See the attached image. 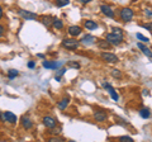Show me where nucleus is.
Wrapping results in <instances>:
<instances>
[{
  "label": "nucleus",
  "mask_w": 152,
  "mask_h": 142,
  "mask_svg": "<svg viewBox=\"0 0 152 142\" xmlns=\"http://www.w3.org/2000/svg\"><path fill=\"white\" fill-rule=\"evenodd\" d=\"M53 19L55 18H51V17H43L42 18V23L46 26V27H51L53 24Z\"/></svg>",
  "instance_id": "18"
},
{
  "label": "nucleus",
  "mask_w": 152,
  "mask_h": 142,
  "mask_svg": "<svg viewBox=\"0 0 152 142\" xmlns=\"http://www.w3.org/2000/svg\"><path fill=\"white\" fill-rule=\"evenodd\" d=\"M43 124L47 127V128H55L56 124H57V121L53 117L46 116V117L43 118Z\"/></svg>",
  "instance_id": "6"
},
{
  "label": "nucleus",
  "mask_w": 152,
  "mask_h": 142,
  "mask_svg": "<svg viewBox=\"0 0 152 142\" xmlns=\"http://www.w3.org/2000/svg\"><path fill=\"white\" fill-rule=\"evenodd\" d=\"M81 28H80L79 26H71L70 28H69V33H70V34L71 36H72V37H76V36H79L80 34V33H81Z\"/></svg>",
  "instance_id": "12"
},
{
  "label": "nucleus",
  "mask_w": 152,
  "mask_h": 142,
  "mask_svg": "<svg viewBox=\"0 0 152 142\" xmlns=\"http://www.w3.org/2000/svg\"><path fill=\"white\" fill-rule=\"evenodd\" d=\"M142 27L146 28V29H148L152 32V23H146V24H142Z\"/></svg>",
  "instance_id": "29"
},
{
  "label": "nucleus",
  "mask_w": 152,
  "mask_h": 142,
  "mask_svg": "<svg viewBox=\"0 0 152 142\" xmlns=\"http://www.w3.org/2000/svg\"><path fill=\"white\" fill-rule=\"evenodd\" d=\"M52 26H53V27L56 28V29H62L64 23L61 22L60 19H57V18H55V19H53V24H52Z\"/></svg>",
  "instance_id": "21"
},
{
  "label": "nucleus",
  "mask_w": 152,
  "mask_h": 142,
  "mask_svg": "<svg viewBox=\"0 0 152 142\" xmlns=\"http://www.w3.org/2000/svg\"><path fill=\"white\" fill-rule=\"evenodd\" d=\"M80 1H81L83 4H86V3H90V1H91V0H80Z\"/></svg>",
  "instance_id": "35"
},
{
  "label": "nucleus",
  "mask_w": 152,
  "mask_h": 142,
  "mask_svg": "<svg viewBox=\"0 0 152 142\" xmlns=\"http://www.w3.org/2000/svg\"><path fill=\"white\" fill-rule=\"evenodd\" d=\"M18 14L23 18V19H27V20H34L36 18H37V14H36V13H32V12L24 10V9H19V10H18Z\"/></svg>",
  "instance_id": "4"
},
{
  "label": "nucleus",
  "mask_w": 152,
  "mask_h": 142,
  "mask_svg": "<svg viewBox=\"0 0 152 142\" xmlns=\"http://www.w3.org/2000/svg\"><path fill=\"white\" fill-rule=\"evenodd\" d=\"M142 93H143V95H150V91L147 90V89H145V90L142 91Z\"/></svg>",
  "instance_id": "34"
},
{
  "label": "nucleus",
  "mask_w": 152,
  "mask_h": 142,
  "mask_svg": "<svg viewBox=\"0 0 152 142\" xmlns=\"http://www.w3.org/2000/svg\"><path fill=\"white\" fill-rule=\"evenodd\" d=\"M1 17H3V9L0 7V19H1Z\"/></svg>",
  "instance_id": "37"
},
{
  "label": "nucleus",
  "mask_w": 152,
  "mask_h": 142,
  "mask_svg": "<svg viewBox=\"0 0 152 142\" xmlns=\"http://www.w3.org/2000/svg\"><path fill=\"white\" fill-rule=\"evenodd\" d=\"M136 37H137V38H138L141 42H145V43H148V38H147V37H145L143 34H141V33H137V34H136Z\"/></svg>",
  "instance_id": "22"
},
{
  "label": "nucleus",
  "mask_w": 152,
  "mask_h": 142,
  "mask_svg": "<svg viewBox=\"0 0 152 142\" xmlns=\"http://www.w3.org/2000/svg\"><path fill=\"white\" fill-rule=\"evenodd\" d=\"M112 76H113V78L121 79V78H122V74H121L119 70H113V71H112Z\"/></svg>",
  "instance_id": "26"
},
{
  "label": "nucleus",
  "mask_w": 152,
  "mask_h": 142,
  "mask_svg": "<svg viewBox=\"0 0 152 142\" xmlns=\"http://www.w3.org/2000/svg\"><path fill=\"white\" fill-rule=\"evenodd\" d=\"M100 57H102L103 61H105V62H110V64L117 62V61H118L117 56L114 55V53H110V52H102Z\"/></svg>",
  "instance_id": "5"
},
{
  "label": "nucleus",
  "mask_w": 152,
  "mask_h": 142,
  "mask_svg": "<svg viewBox=\"0 0 152 142\" xmlns=\"http://www.w3.org/2000/svg\"><path fill=\"white\" fill-rule=\"evenodd\" d=\"M137 47H138V48H141V51L143 52V53L147 56V57H152V52H151V50L148 48V47L147 46H145L143 43H142V42H138V43H137Z\"/></svg>",
  "instance_id": "11"
},
{
  "label": "nucleus",
  "mask_w": 152,
  "mask_h": 142,
  "mask_svg": "<svg viewBox=\"0 0 152 142\" xmlns=\"http://www.w3.org/2000/svg\"><path fill=\"white\" fill-rule=\"evenodd\" d=\"M145 13H146V15H148V17H151V18H152V12H151V10H148V9H146V12H145Z\"/></svg>",
  "instance_id": "31"
},
{
  "label": "nucleus",
  "mask_w": 152,
  "mask_h": 142,
  "mask_svg": "<svg viewBox=\"0 0 152 142\" xmlns=\"http://www.w3.org/2000/svg\"><path fill=\"white\" fill-rule=\"evenodd\" d=\"M43 67L46 69H50V70H53V69H57L58 67V64H56L55 61H43Z\"/></svg>",
  "instance_id": "14"
},
{
  "label": "nucleus",
  "mask_w": 152,
  "mask_h": 142,
  "mask_svg": "<svg viewBox=\"0 0 152 142\" xmlns=\"http://www.w3.org/2000/svg\"><path fill=\"white\" fill-rule=\"evenodd\" d=\"M113 33H115V34H119V36H123V32L121 28H113Z\"/></svg>",
  "instance_id": "28"
},
{
  "label": "nucleus",
  "mask_w": 152,
  "mask_h": 142,
  "mask_svg": "<svg viewBox=\"0 0 152 142\" xmlns=\"http://www.w3.org/2000/svg\"><path fill=\"white\" fill-rule=\"evenodd\" d=\"M119 15L123 22H131L133 19V10L131 8H123V9H121Z\"/></svg>",
  "instance_id": "2"
},
{
  "label": "nucleus",
  "mask_w": 152,
  "mask_h": 142,
  "mask_svg": "<svg viewBox=\"0 0 152 142\" xmlns=\"http://www.w3.org/2000/svg\"><path fill=\"white\" fill-rule=\"evenodd\" d=\"M98 47L102 50H109V47H110V43L107 41V40H100L98 41Z\"/></svg>",
  "instance_id": "15"
},
{
  "label": "nucleus",
  "mask_w": 152,
  "mask_h": 142,
  "mask_svg": "<svg viewBox=\"0 0 152 142\" xmlns=\"http://www.w3.org/2000/svg\"><path fill=\"white\" fill-rule=\"evenodd\" d=\"M28 67H29V69H33V67H34V62H33V61L28 62Z\"/></svg>",
  "instance_id": "32"
},
{
  "label": "nucleus",
  "mask_w": 152,
  "mask_h": 142,
  "mask_svg": "<svg viewBox=\"0 0 152 142\" xmlns=\"http://www.w3.org/2000/svg\"><path fill=\"white\" fill-rule=\"evenodd\" d=\"M69 3H70V0H56L57 7H65V5H67Z\"/></svg>",
  "instance_id": "24"
},
{
  "label": "nucleus",
  "mask_w": 152,
  "mask_h": 142,
  "mask_svg": "<svg viewBox=\"0 0 152 142\" xmlns=\"http://www.w3.org/2000/svg\"><path fill=\"white\" fill-rule=\"evenodd\" d=\"M3 119L9 122V123H17V116L12 112H5L3 116Z\"/></svg>",
  "instance_id": "9"
},
{
  "label": "nucleus",
  "mask_w": 152,
  "mask_h": 142,
  "mask_svg": "<svg viewBox=\"0 0 152 142\" xmlns=\"http://www.w3.org/2000/svg\"><path fill=\"white\" fill-rule=\"evenodd\" d=\"M22 124H23V127L24 128H27V130H29V128H32V122H31V119L28 117H23L22 118Z\"/></svg>",
  "instance_id": "17"
},
{
  "label": "nucleus",
  "mask_w": 152,
  "mask_h": 142,
  "mask_svg": "<svg viewBox=\"0 0 152 142\" xmlns=\"http://www.w3.org/2000/svg\"><path fill=\"white\" fill-rule=\"evenodd\" d=\"M81 43L83 45H86V46H89V45H93V43H95V37L94 36H85L84 38L81 40Z\"/></svg>",
  "instance_id": "13"
},
{
  "label": "nucleus",
  "mask_w": 152,
  "mask_h": 142,
  "mask_svg": "<svg viewBox=\"0 0 152 142\" xmlns=\"http://www.w3.org/2000/svg\"><path fill=\"white\" fill-rule=\"evenodd\" d=\"M119 141H122V142H133V138L132 137H128V136H122V137H119Z\"/></svg>",
  "instance_id": "27"
},
{
  "label": "nucleus",
  "mask_w": 152,
  "mask_h": 142,
  "mask_svg": "<svg viewBox=\"0 0 152 142\" xmlns=\"http://www.w3.org/2000/svg\"><path fill=\"white\" fill-rule=\"evenodd\" d=\"M85 28L89 29V31H95L98 28V24L95 22H93V20H86L85 22Z\"/></svg>",
  "instance_id": "16"
},
{
  "label": "nucleus",
  "mask_w": 152,
  "mask_h": 142,
  "mask_svg": "<svg viewBox=\"0 0 152 142\" xmlns=\"http://www.w3.org/2000/svg\"><path fill=\"white\" fill-rule=\"evenodd\" d=\"M69 103H70V99H69V97H66V98L62 99V100H60L58 107L61 108V109H65V108L69 105Z\"/></svg>",
  "instance_id": "20"
},
{
  "label": "nucleus",
  "mask_w": 152,
  "mask_h": 142,
  "mask_svg": "<svg viewBox=\"0 0 152 142\" xmlns=\"http://www.w3.org/2000/svg\"><path fill=\"white\" fill-rule=\"evenodd\" d=\"M104 88H105V89H107V90H108V93H109V94H110V97H112V99H113V100H114V102H117V100H118V99H119V95H118V94H117V91H115V90H114V88L112 86V85H110V84H108V83H105V84H104Z\"/></svg>",
  "instance_id": "7"
},
{
  "label": "nucleus",
  "mask_w": 152,
  "mask_h": 142,
  "mask_svg": "<svg viewBox=\"0 0 152 142\" xmlns=\"http://www.w3.org/2000/svg\"><path fill=\"white\" fill-rule=\"evenodd\" d=\"M60 132H61L60 130H53V131H52V133H53V135H58Z\"/></svg>",
  "instance_id": "33"
},
{
  "label": "nucleus",
  "mask_w": 152,
  "mask_h": 142,
  "mask_svg": "<svg viewBox=\"0 0 152 142\" xmlns=\"http://www.w3.org/2000/svg\"><path fill=\"white\" fill-rule=\"evenodd\" d=\"M0 118H1V113H0Z\"/></svg>",
  "instance_id": "38"
},
{
  "label": "nucleus",
  "mask_w": 152,
  "mask_h": 142,
  "mask_svg": "<svg viewBox=\"0 0 152 142\" xmlns=\"http://www.w3.org/2000/svg\"><path fill=\"white\" fill-rule=\"evenodd\" d=\"M18 75V71L17 70H9V72H8V76H9V79H14Z\"/></svg>",
  "instance_id": "25"
},
{
  "label": "nucleus",
  "mask_w": 152,
  "mask_h": 142,
  "mask_svg": "<svg viewBox=\"0 0 152 142\" xmlns=\"http://www.w3.org/2000/svg\"><path fill=\"white\" fill-rule=\"evenodd\" d=\"M48 141H50V142H56V141H58V142H60V141H62V140H61V138H55V137H52V138H50Z\"/></svg>",
  "instance_id": "30"
},
{
  "label": "nucleus",
  "mask_w": 152,
  "mask_h": 142,
  "mask_svg": "<svg viewBox=\"0 0 152 142\" xmlns=\"http://www.w3.org/2000/svg\"><path fill=\"white\" fill-rule=\"evenodd\" d=\"M94 119L96 122H104L107 119V113L103 111H98L96 113H94Z\"/></svg>",
  "instance_id": "10"
},
{
  "label": "nucleus",
  "mask_w": 152,
  "mask_h": 142,
  "mask_svg": "<svg viewBox=\"0 0 152 142\" xmlns=\"http://www.w3.org/2000/svg\"><path fill=\"white\" fill-rule=\"evenodd\" d=\"M3 32H4V28H3L1 26H0V36H1V34H3Z\"/></svg>",
  "instance_id": "36"
},
{
  "label": "nucleus",
  "mask_w": 152,
  "mask_h": 142,
  "mask_svg": "<svg viewBox=\"0 0 152 142\" xmlns=\"http://www.w3.org/2000/svg\"><path fill=\"white\" fill-rule=\"evenodd\" d=\"M62 46L66 47L67 50H76L79 47V42L72 38H65L62 41Z\"/></svg>",
  "instance_id": "3"
},
{
  "label": "nucleus",
  "mask_w": 152,
  "mask_h": 142,
  "mask_svg": "<svg viewBox=\"0 0 152 142\" xmlns=\"http://www.w3.org/2000/svg\"><path fill=\"white\" fill-rule=\"evenodd\" d=\"M105 40L109 42L110 45H114V46H118L121 45L123 42V36H119V34H115V33H109V34H107Z\"/></svg>",
  "instance_id": "1"
},
{
  "label": "nucleus",
  "mask_w": 152,
  "mask_h": 142,
  "mask_svg": "<svg viewBox=\"0 0 152 142\" xmlns=\"http://www.w3.org/2000/svg\"><path fill=\"white\" fill-rule=\"evenodd\" d=\"M100 12L104 14V15H107L109 18H114V12L113 9L109 7V5H105V4H103V5L100 7Z\"/></svg>",
  "instance_id": "8"
},
{
  "label": "nucleus",
  "mask_w": 152,
  "mask_h": 142,
  "mask_svg": "<svg viewBox=\"0 0 152 142\" xmlns=\"http://www.w3.org/2000/svg\"><path fill=\"white\" fill-rule=\"evenodd\" d=\"M140 116H141L142 118H145V119H147V118L151 116L150 109H148V108H142V109L140 111Z\"/></svg>",
  "instance_id": "19"
},
{
  "label": "nucleus",
  "mask_w": 152,
  "mask_h": 142,
  "mask_svg": "<svg viewBox=\"0 0 152 142\" xmlns=\"http://www.w3.org/2000/svg\"><path fill=\"white\" fill-rule=\"evenodd\" d=\"M67 66H69V67H72V69H80V64L75 62V61H69Z\"/></svg>",
  "instance_id": "23"
}]
</instances>
